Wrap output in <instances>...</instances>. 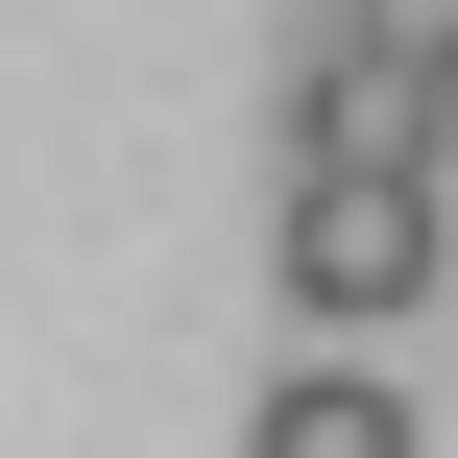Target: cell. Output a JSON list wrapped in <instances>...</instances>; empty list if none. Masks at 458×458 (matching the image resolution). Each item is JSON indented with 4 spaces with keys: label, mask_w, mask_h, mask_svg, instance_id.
I'll use <instances>...</instances> for the list:
<instances>
[{
    "label": "cell",
    "mask_w": 458,
    "mask_h": 458,
    "mask_svg": "<svg viewBox=\"0 0 458 458\" xmlns=\"http://www.w3.org/2000/svg\"><path fill=\"white\" fill-rule=\"evenodd\" d=\"M266 266L338 314V338H386L411 290H435L458 242H435V169H290V217H266Z\"/></svg>",
    "instance_id": "1"
},
{
    "label": "cell",
    "mask_w": 458,
    "mask_h": 458,
    "mask_svg": "<svg viewBox=\"0 0 458 458\" xmlns=\"http://www.w3.org/2000/svg\"><path fill=\"white\" fill-rule=\"evenodd\" d=\"M458 145V72H411V48H314L290 72V169H435Z\"/></svg>",
    "instance_id": "2"
},
{
    "label": "cell",
    "mask_w": 458,
    "mask_h": 458,
    "mask_svg": "<svg viewBox=\"0 0 458 458\" xmlns=\"http://www.w3.org/2000/svg\"><path fill=\"white\" fill-rule=\"evenodd\" d=\"M242 458H435V435H411V386H386V362H290V386L242 411Z\"/></svg>",
    "instance_id": "3"
},
{
    "label": "cell",
    "mask_w": 458,
    "mask_h": 458,
    "mask_svg": "<svg viewBox=\"0 0 458 458\" xmlns=\"http://www.w3.org/2000/svg\"><path fill=\"white\" fill-rule=\"evenodd\" d=\"M338 48H411V72H458V0H338Z\"/></svg>",
    "instance_id": "4"
}]
</instances>
